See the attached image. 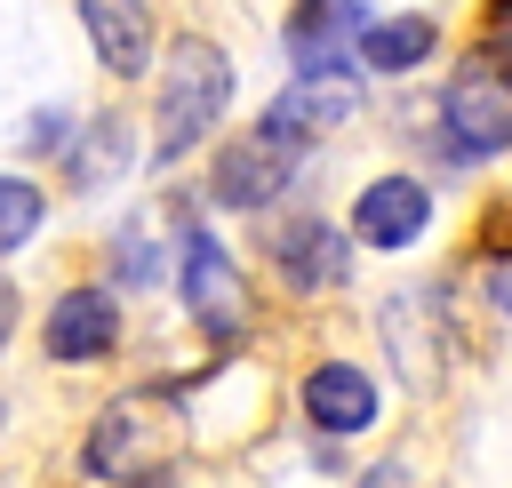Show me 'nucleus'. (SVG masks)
I'll return each instance as SVG.
<instances>
[{
    "mask_svg": "<svg viewBox=\"0 0 512 488\" xmlns=\"http://www.w3.org/2000/svg\"><path fill=\"white\" fill-rule=\"evenodd\" d=\"M192 424H184V400L176 392H120L96 424H88V472L104 488H152L176 456H184Z\"/></svg>",
    "mask_w": 512,
    "mask_h": 488,
    "instance_id": "f257e3e1",
    "label": "nucleus"
},
{
    "mask_svg": "<svg viewBox=\"0 0 512 488\" xmlns=\"http://www.w3.org/2000/svg\"><path fill=\"white\" fill-rule=\"evenodd\" d=\"M224 104H232V64H224V48L216 40H176L168 48V64H160V104H152V152L160 160H176V152H192L216 120H224Z\"/></svg>",
    "mask_w": 512,
    "mask_h": 488,
    "instance_id": "f03ea898",
    "label": "nucleus"
},
{
    "mask_svg": "<svg viewBox=\"0 0 512 488\" xmlns=\"http://www.w3.org/2000/svg\"><path fill=\"white\" fill-rule=\"evenodd\" d=\"M440 112H448V152H456V160H480V152H504V144H512V88H504L480 56L448 80Z\"/></svg>",
    "mask_w": 512,
    "mask_h": 488,
    "instance_id": "7ed1b4c3",
    "label": "nucleus"
},
{
    "mask_svg": "<svg viewBox=\"0 0 512 488\" xmlns=\"http://www.w3.org/2000/svg\"><path fill=\"white\" fill-rule=\"evenodd\" d=\"M184 304H192V320H200L216 344H240V336H248V280L232 272V256H224L208 232L184 240Z\"/></svg>",
    "mask_w": 512,
    "mask_h": 488,
    "instance_id": "20e7f679",
    "label": "nucleus"
},
{
    "mask_svg": "<svg viewBox=\"0 0 512 488\" xmlns=\"http://www.w3.org/2000/svg\"><path fill=\"white\" fill-rule=\"evenodd\" d=\"M360 40H368V0H296V8H288V56H296V80L336 72L344 56H360Z\"/></svg>",
    "mask_w": 512,
    "mask_h": 488,
    "instance_id": "39448f33",
    "label": "nucleus"
},
{
    "mask_svg": "<svg viewBox=\"0 0 512 488\" xmlns=\"http://www.w3.org/2000/svg\"><path fill=\"white\" fill-rule=\"evenodd\" d=\"M352 112H360V88H352L344 72H312V80H296L288 96H272L264 136H272V144H288V152H304V144H320L328 128H344Z\"/></svg>",
    "mask_w": 512,
    "mask_h": 488,
    "instance_id": "423d86ee",
    "label": "nucleus"
},
{
    "mask_svg": "<svg viewBox=\"0 0 512 488\" xmlns=\"http://www.w3.org/2000/svg\"><path fill=\"white\" fill-rule=\"evenodd\" d=\"M288 160H296V152H288V144H272V136L256 128V136H240V144H224V152H216L208 192H216L224 208H264V200L288 184Z\"/></svg>",
    "mask_w": 512,
    "mask_h": 488,
    "instance_id": "0eeeda50",
    "label": "nucleus"
},
{
    "mask_svg": "<svg viewBox=\"0 0 512 488\" xmlns=\"http://www.w3.org/2000/svg\"><path fill=\"white\" fill-rule=\"evenodd\" d=\"M424 224H432V192H424L416 176H384V184H368L360 208H352V240H368V248H408Z\"/></svg>",
    "mask_w": 512,
    "mask_h": 488,
    "instance_id": "6e6552de",
    "label": "nucleus"
},
{
    "mask_svg": "<svg viewBox=\"0 0 512 488\" xmlns=\"http://www.w3.org/2000/svg\"><path fill=\"white\" fill-rule=\"evenodd\" d=\"M272 264H280V280H288V288L320 296V288H336V280L352 272V248H344V232H336L328 216H296V224L280 232Z\"/></svg>",
    "mask_w": 512,
    "mask_h": 488,
    "instance_id": "1a4fd4ad",
    "label": "nucleus"
},
{
    "mask_svg": "<svg viewBox=\"0 0 512 488\" xmlns=\"http://www.w3.org/2000/svg\"><path fill=\"white\" fill-rule=\"evenodd\" d=\"M112 344H120V312H112L104 288L56 296V312H48V352H56V360H104Z\"/></svg>",
    "mask_w": 512,
    "mask_h": 488,
    "instance_id": "9d476101",
    "label": "nucleus"
},
{
    "mask_svg": "<svg viewBox=\"0 0 512 488\" xmlns=\"http://www.w3.org/2000/svg\"><path fill=\"white\" fill-rule=\"evenodd\" d=\"M304 416H312L320 432H368V424H376V384H368L360 368H344V360H320V368L304 376Z\"/></svg>",
    "mask_w": 512,
    "mask_h": 488,
    "instance_id": "9b49d317",
    "label": "nucleus"
},
{
    "mask_svg": "<svg viewBox=\"0 0 512 488\" xmlns=\"http://www.w3.org/2000/svg\"><path fill=\"white\" fill-rule=\"evenodd\" d=\"M80 24L104 56V72H144L152 64V8L144 0H80Z\"/></svg>",
    "mask_w": 512,
    "mask_h": 488,
    "instance_id": "f8f14e48",
    "label": "nucleus"
},
{
    "mask_svg": "<svg viewBox=\"0 0 512 488\" xmlns=\"http://www.w3.org/2000/svg\"><path fill=\"white\" fill-rule=\"evenodd\" d=\"M432 48H440V24H432V16H392V24H368L360 64H368V72H416Z\"/></svg>",
    "mask_w": 512,
    "mask_h": 488,
    "instance_id": "ddd939ff",
    "label": "nucleus"
},
{
    "mask_svg": "<svg viewBox=\"0 0 512 488\" xmlns=\"http://www.w3.org/2000/svg\"><path fill=\"white\" fill-rule=\"evenodd\" d=\"M32 232H40V184L0 176V256H8V248H24Z\"/></svg>",
    "mask_w": 512,
    "mask_h": 488,
    "instance_id": "4468645a",
    "label": "nucleus"
},
{
    "mask_svg": "<svg viewBox=\"0 0 512 488\" xmlns=\"http://www.w3.org/2000/svg\"><path fill=\"white\" fill-rule=\"evenodd\" d=\"M472 56L512 88V0H496V8H488V24H480V48H472Z\"/></svg>",
    "mask_w": 512,
    "mask_h": 488,
    "instance_id": "2eb2a0df",
    "label": "nucleus"
},
{
    "mask_svg": "<svg viewBox=\"0 0 512 488\" xmlns=\"http://www.w3.org/2000/svg\"><path fill=\"white\" fill-rule=\"evenodd\" d=\"M8 312H16V296H0V336H8Z\"/></svg>",
    "mask_w": 512,
    "mask_h": 488,
    "instance_id": "dca6fc26",
    "label": "nucleus"
}]
</instances>
